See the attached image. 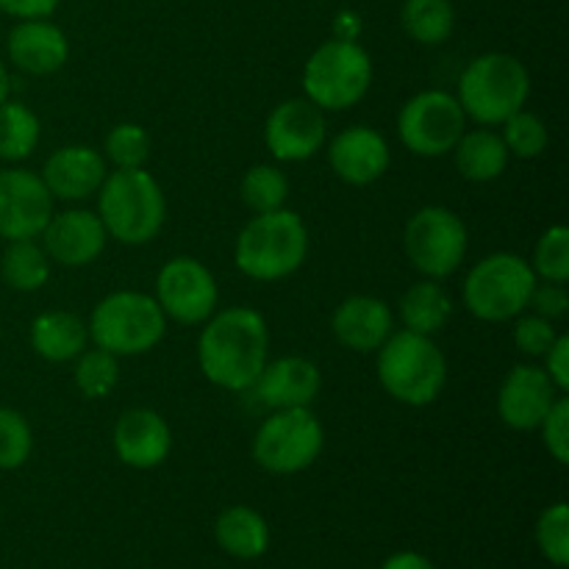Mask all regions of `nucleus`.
I'll list each match as a JSON object with an SVG mask.
<instances>
[{
  "mask_svg": "<svg viewBox=\"0 0 569 569\" xmlns=\"http://www.w3.org/2000/svg\"><path fill=\"white\" fill-rule=\"evenodd\" d=\"M270 353V328L250 306L214 311L198 339V365L206 381L226 392L253 389Z\"/></svg>",
  "mask_w": 569,
  "mask_h": 569,
  "instance_id": "f257e3e1",
  "label": "nucleus"
},
{
  "mask_svg": "<svg viewBox=\"0 0 569 569\" xmlns=\"http://www.w3.org/2000/svg\"><path fill=\"white\" fill-rule=\"evenodd\" d=\"M309 256V228L292 209L256 214L237 237L233 261L253 281H281L295 276Z\"/></svg>",
  "mask_w": 569,
  "mask_h": 569,
  "instance_id": "f03ea898",
  "label": "nucleus"
},
{
  "mask_svg": "<svg viewBox=\"0 0 569 569\" xmlns=\"http://www.w3.org/2000/svg\"><path fill=\"white\" fill-rule=\"evenodd\" d=\"M98 217L117 242L131 248L153 242L167 220L161 183L144 167L109 172L98 189Z\"/></svg>",
  "mask_w": 569,
  "mask_h": 569,
  "instance_id": "7ed1b4c3",
  "label": "nucleus"
},
{
  "mask_svg": "<svg viewBox=\"0 0 569 569\" xmlns=\"http://www.w3.org/2000/svg\"><path fill=\"white\" fill-rule=\"evenodd\" d=\"M378 381L403 406H431L448 383V359L433 337L415 331H392L376 350Z\"/></svg>",
  "mask_w": 569,
  "mask_h": 569,
  "instance_id": "20e7f679",
  "label": "nucleus"
},
{
  "mask_svg": "<svg viewBox=\"0 0 569 569\" xmlns=\"http://www.w3.org/2000/svg\"><path fill=\"white\" fill-rule=\"evenodd\" d=\"M459 103L478 126H500L531 98V72L511 53H483L459 78Z\"/></svg>",
  "mask_w": 569,
  "mask_h": 569,
  "instance_id": "39448f33",
  "label": "nucleus"
},
{
  "mask_svg": "<svg viewBox=\"0 0 569 569\" xmlns=\"http://www.w3.org/2000/svg\"><path fill=\"white\" fill-rule=\"evenodd\" d=\"M94 348L114 356H142L164 339L167 317L153 295L111 292L92 309L87 322Z\"/></svg>",
  "mask_w": 569,
  "mask_h": 569,
  "instance_id": "423d86ee",
  "label": "nucleus"
},
{
  "mask_svg": "<svg viewBox=\"0 0 569 569\" xmlns=\"http://www.w3.org/2000/svg\"><path fill=\"white\" fill-rule=\"evenodd\" d=\"M372 83L370 53L353 39H328L303 67V98L322 111H345L365 100Z\"/></svg>",
  "mask_w": 569,
  "mask_h": 569,
  "instance_id": "0eeeda50",
  "label": "nucleus"
},
{
  "mask_svg": "<svg viewBox=\"0 0 569 569\" xmlns=\"http://www.w3.org/2000/svg\"><path fill=\"white\" fill-rule=\"evenodd\" d=\"M537 276L531 261L517 253L487 256L465 278V306L476 320L506 322L528 309Z\"/></svg>",
  "mask_w": 569,
  "mask_h": 569,
  "instance_id": "6e6552de",
  "label": "nucleus"
},
{
  "mask_svg": "<svg viewBox=\"0 0 569 569\" xmlns=\"http://www.w3.org/2000/svg\"><path fill=\"white\" fill-rule=\"evenodd\" d=\"M326 448V428L315 411L278 409L261 422L253 437V461L272 476H295L320 459Z\"/></svg>",
  "mask_w": 569,
  "mask_h": 569,
  "instance_id": "1a4fd4ad",
  "label": "nucleus"
},
{
  "mask_svg": "<svg viewBox=\"0 0 569 569\" xmlns=\"http://www.w3.org/2000/svg\"><path fill=\"white\" fill-rule=\"evenodd\" d=\"M403 248L411 267L422 278L442 281L461 267L470 248V237H467L465 220L456 211L445 206H426L406 222Z\"/></svg>",
  "mask_w": 569,
  "mask_h": 569,
  "instance_id": "9d476101",
  "label": "nucleus"
},
{
  "mask_svg": "<svg viewBox=\"0 0 569 569\" xmlns=\"http://www.w3.org/2000/svg\"><path fill=\"white\" fill-rule=\"evenodd\" d=\"M467 131V114L459 98L445 89H426L403 103L398 114V137L415 156L437 159L453 153L461 133Z\"/></svg>",
  "mask_w": 569,
  "mask_h": 569,
  "instance_id": "9b49d317",
  "label": "nucleus"
},
{
  "mask_svg": "<svg viewBox=\"0 0 569 569\" xmlns=\"http://www.w3.org/2000/svg\"><path fill=\"white\" fill-rule=\"evenodd\" d=\"M153 298L167 320L181 326H203L217 311L220 289L214 272L203 261L192 256H176L156 276Z\"/></svg>",
  "mask_w": 569,
  "mask_h": 569,
  "instance_id": "f8f14e48",
  "label": "nucleus"
},
{
  "mask_svg": "<svg viewBox=\"0 0 569 569\" xmlns=\"http://www.w3.org/2000/svg\"><path fill=\"white\" fill-rule=\"evenodd\" d=\"M326 111L309 98H289L270 111L264 122V142L272 159L283 164L309 161L326 144Z\"/></svg>",
  "mask_w": 569,
  "mask_h": 569,
  "instance_id": "ddd939ff",
  "label": "nucleus"
},
{
  "mask_svg": "<svg viewBox=\"0 0 569 569\" xmlns=\"http://www.w3.org/2000/svg\"><path fill=\"white\" fill-rule=\"evenodd\" d=\"M53 203L42 176L22 167L0 170V239H37L53 217Z\"/></svg>",
  "mask_w": 569,
  "mask_h": 569,
  "instance_id": "4468645a",
  "label": "nucleus"
},
{
  "mask_svg": "<svg viewBox=\"0 0 569 569\" xmlns=\"http://www.w3.org/2000/svg\"><path fill=\"white\" fill-rule=\"evenodd\" d=\"M559 395L545 367L517 365L500 383L498 417L511 431H537Z\"/></svg>",
  "mask_w": 569,
  "mask_h": 569,
  "instance_id": "2eb2a0df",
  "label": "nucleus"
},
{
  "mask_svg": "<svg viewBox=\"0 0 569 569\" xmlns=\"http://www.w3.org/2000/svg\"><path fill=\"white\" fill-rule=\"evenodd\" d=\"M328 164L339 181L350 187H370L387 176L392 150L381 131L370 126H350L328 144Z\"/></svg>",
  "mask_w": 569,
  "mask_h": 569,
  "instance_id": "dca6fc26",
  "label": "nucleus"
},
{
  "mask_svg": "<svg viewBox=\"0 0 569 569\" xmlns=\"http://www.w3.org/2000/svg\"><path fill=\"white\" fill-rule=\"evenodd\" d=\"M39 237H42V248L50 261H59L64 267L92 264L109 242V233H106L100 217L87 209H67L59 214L53 211Z\"/></svg>",
  "mask_w": 569,
  "mask_h": 569,
  "instance_id": "f3484780",
  "label": "nucleus"
},
{
  "mask_svg": "<svg viewBox=\"0 0 569 569\" xmlns=\"http://www.w3.org/2000/svg\"><path fill=\"white\" fill-rule=\"evenodd\" d=\"M117 459L133 470H153L164 465L172 450V431L164 417L153 409H128L117 420L114 433Z\"/></svg>",
  "mask_w": 569,
  "mask_h": 569,
  "instance_id": "a211bd4d",
  "label": "nucleus"
},
{
  "mask_svg": "<svg viewBox=\"0 0 569 569\" xmlns=\"http://www.w3.org/2000/svg\"><path fill=\"white\" fill-rule=\"evenodd\" d=\"M109 167L100 150L89 148V144H67L56 153L48 156L42 167V181L53 200H87L98 194L103 187Z\"/></svg>",
  "mask_w": 569,
  "mask_h": 569,
  "instance_id": "6ab92c4d",
  "label": "nucleus"
},
{
  "mask_svg": "<svg viewBox=\"0 0 569 569\" xmlns=\"http://www.w3.org/2000/svg\"><path fill=\"white\" fill-rule=\"evenodd\" d=\"M331 328L339 345L348 350L376 353L395 331V317L387 300L372 295H350L333 311Z\"/></svg>",
  "mask_w": 569,
  "mask_h": 569,
  "instance_id": "aec40b11",
  "label": "nucleus"
},
{
  "mask_svg": "<svg viewBox=\"0 0 569 569\" xmlns=\"http://www.w3.org/2000/svg\"><path fill=\"white\" fill-rule=\"evenodd\" d=\"M320 387V370H317L315 361L303 359V356H283V359L267 361L259 381L253 383L261 403L270 406L272 411L306 409V406L315 403Z\"/></svg>",
  "mask_w": 569,
  "mask_h": 569,
  "instance_id": "412c9836",
  "label": "nucleus"
},
{
  "mask_svg": "<svg viewBox=\"0 0 569 569\" xmlns=\"http://www.w3.org/2000/svg\"><path fill=\"white\" fill-rule=\"evenodd\" d=\"M9 59L28 76H53L70 59L64 31L48 20H20L9 33Z\"/></svg>",
  "mask_w": 569,
  "mask_h": 569,
  "instance_id": "4be33fe9",
  "label": "nucleus"
},
{
  "mask_svg": "<svg viewBox=\"0 0 569 569\" xmlns=\"http://www.w3.org/2000/svg\"><path fill=\"white\" fill-rule=\"evenodd\" d=\"M89 328L72 311H44L31 322V348L53 365L76 361L87 350Z\"/></svg>",
  "mask_w": 569,
  "mask_h": 569,
  "instance_id": "5701e85b",
  "label": "nucleus"
},
{
  "mask_svg": "<svg viewBox=\"0 0 569 569\" xmlns=\"http://www.w3.org/2000/svg\"><path fill=\"white\" fill-rule=\"evenodd\" d=\"M509 150L500 133H495L492 128H476V131L461 133L459 144L453 148V161L456 170L461 172V178L472 183H489L498 181L500 176L509 167Z\"/></svg>",
  "mask_w": 569,
  "mask_h": 569,
  "instance_id": "b1692460",
  "label": "nucleus"
},
{
  "mask_svg": "<svg viewBox=\"0 0 569 569\" xmlns=\"http://www.w3.org/2000/svg\"><path fill=\"white\" fill-rule=\"evenodd\" d=\"M450 317H453V300L433 278L411 283L400 298V320H403L406 331L433 337L448 326Z\"/></svg>",
  "mask_w": 569,
  "mask_h": 569,
  "instance_id": "393cba45",
  "label": "nucleus"
},
{
  "mask_svg": "<svg viewBox=\"0 0 569 569\" xmlns=\"http://www.w3.org/2000/svg\"><path fill=\"white\" fill-rule=\"evenodd\" d=\"M217 545L233 559H259L270 545V528L264 517L250 506H231L214 522Z\"/></svg>",
  "mask_w": 569,
  "mask_h": 569,
  "instance_id": "a878e982",
  "label": "nucleus"
},
{
  "mask_svg": "<svg viewBox=\"0 0 569 569\" xmlns=\"http://www.w3.org/2000/svg\"><path fill=\"white\" fill-rule=\"evenodd\" d=\"M0 272H3V281L17 292H37L50 281V256L33 239H17L6 248Z\"/></svg>",
  "mask_w": 569,
  "mask_h": 569,
  "instance_id": "bb28decb",
  "label": "nucleus"
},
{
  "mask_svg": "<svg viewBox=\"0 0 569 569\" xmlns=\"http://www.w3.org/2000/svg\"><path fill=\"white\" fill-rule=\"evenodd\" d=\"M42 137V122L20 100L0 103V159L22 161L37 150Z\"/></svg>",
  "mask_w": 569,
  "mask_h": 569,
  "instance_id": "cd10ccee",
  "label": "nucleus"
},
{
  "mask_svg": "<svg viewBox=\"0 0 569 569\" xmlns=\"http://www.w3.org/2000/svg\"><path fill=\"white\" fill-rule=\"evenodd\" d=\"M400 22L415 42L442 44L453 33L456 11L450 0H406Z\"/></svg>",
  "mask_w": 569,
  "mask_h": 569,
  "instance_id": "c85d7f7f",
  "label": "nucleus"
},
{
  "mask_svg": "<svg viewBox=\"0 0 569 569\" xmlns=\"http://www.w3.org/2000/svg\"><path fill=\"white\" fill-rule=\"evenodd\" d=\"M72 381H76L78 392L89 400H103L120 383V356L109 353L103 348L83 350L76 359V370H72Z\"/></svg>",
  "mask_w": 569,
  "mask_h": 569,
  "instance_id": "c756f323",
  "label": "nucleus"
},
{
  "mask_svg": "<svg viewBox=\"0 0 569 569\" xmlns=\"http://www.w3.org/2000/svg\"><path fill=\"white\" fill-rule=\"evenodd\" d=\"M239 194H242L244 206L253 214H264V211H276L287 206L289 181L278 167L256 164L242 176Z\"/></svg>",
  "mask_w": 569,
  "mask_h": 569,
  "instance_id": "7c9ffc66",
  "label": "nucleus"
},
{
  "mask_svg": "<svg viewBox=\"0 0 569 569\" xmlns=\"http://www.w3.org/2000/svg\"><path fill=\"white\" fill-rule=\"evenodd\" d=\"M500 126H503V133H500V137H503L509 156H517V159H537V156H542L545 150H548V126H545L542 117L533 114V111H515V114H511L509 120L500 122Z\"/></svg>",
  "mask_w": 569,
  "mask_h": 569,
  "instance_id": "2f4dec72",
  "label": "nucleus"
},
{
  "mask_svg": "<svg viewBox=\"0 0 569 569\" xmlns=\"http://www.w3.org/2000/svg\"><path fill=\"white\" fill-rule=\"evenodd\" d=\"M103 159H109L117 170H137L150 159V137L137 122H120L106 133Z\"/></svg>",
  "mask_w": 569,
  "mask_h": 569,
  "instance_id": "473e14b6",
  "label": "nucleus"
},
{
  "mask_svg": "<svg viewBox=\"0 0 569 569\" xmlns=\"http://www.w3.org/2000/svg\"><path fill=\"white\" fill-rule=\"evenodd\" d=\"M531 270L539 281H569V231L565 226H550L539 237L537 248H533Z\"/></svg>",
  "mask_w": 569,
  "mask_h": 569,
  "instance_id": "72a5a7b5",
  "label": "nucleus"
},
{
  "mask_svg": "<svg viewBox=\"0 0 569 569\" xmlns=\"http://www.w3.org/2000/svg\"><path fill=\"white\" fill-rule=\"evenodd\" d=\"M33 450V433L17 409L0 406V470H20Z\"/></svg>",
  "mask_w": 569,
  "mask_h": 569,
  "instance_id": "f704fd0d",
  "label": "nucleus"
},
{
  "mask_svg": "<svg viewBox=\"0 0 569 569\" xmlns=\"http://www.w3.org/2000/svg\"><path fill=\"white\" fill-rule=\"evenodd\" d=\"M539 550L556 567L569 565V509L567 503H553L542 511L537 522Z\"/></svg>",
  "mask_w": 569,
  "mask_h": 569,
  "instance_id": "c9c22d12",
  "label": "nucleus"
},
{
  "mask_svg": "<svg viewBox=\"0 0 569 569\" xmlns=\"http://www.w3.org/2000/svg\"><path fill=\"white\" fill-rule=\"evenodd\" d=\"M559 331L553 328V320H545L539 315H526L515 317V348L520 350L528 359H542L550 350V345L556 342Z\"/></svg>",
  "mask_w": 569,
  "mask_h": 569,
  "instance_id": "e433bc0d",
  "label": "nucleus"
},
{
  "mask_svg": "<svg viewBox=\"0 0 569 569\" xmlns=\"http://www.w3.org/2000/svg\"><path fill=\"white\" fill-rule=\"evenodd\" d=\"M542 431V442L548 448V453L553 456L559 465L569 461V398L559 395V400L553 403V409L548 411V417L539 426Z\"/></svg>",
  "mask_w": 569,
  "mask_h": 569,
  "instance_id": "4c0bfd02",
  "label": "nucleus"
},
{
  "mask_svg": "<svg viewBox=\"0 0 569 569\" xmlns=\"http://www.w3.org/2000/svg\"><path fill=\"white\" fill-rule=\"evenodd\" d=\"M528 309H531L533 315L545 317V320H561L569 311V295L565 283L539 281L537 278L531 298H528Z\"/></svg>",
  "mask_w": 569,
  "mask_h": 569,
  "instance_id": "58836bf2",
  "label": "nucleus"
},
{
  "mask_svg": "<svg viewBox=\"0 0 569 569\" xmlns=\"http://www.w3.org/2000/svg\"><path fill=\"white\" fill-rule=\"evenodd\" d=\"M545 359V372L550 376V381L556 383L561 395L569 392V337L567 333H559L556 342L550 345L548 353L542 356Z\"/></svg>",
  "mask_w": 569,
  "mask_h": 569,
  "instance_id": "ea45409f",
  "label": "nucleus"
},
{
  "mask_svg": "<svg viewBox=\"0 0 569 569\" xmlns=\"http://www.w3.org/2000/svg\"><path fill=\"white\" fill-rule=\"evenodd\" d=\"M61 0H0V11L17 20H44L56 11Z\"/></svg>",
  "mask_w": 569,
  "mask_h": 569,
  "instance_id": "a19ab883",
  "label": "nucleus"
},
{
  "mask_svg": "<svg viewBox=\"0 0 569 569\" xmlns=\"http://www.w3.org/2000/svg\"><path fill=\"white\" fill-rule=\"evenodd\" d=\"M381 569H433L431 561L422 553H415V550H403V553H395L383 561Z\"/></svg>",
  "mask_w": 569,
  "mask_h": 569,
  "instance_id": "79ce46f5",
  "label": "nucleus"
},
{
  "mask_svg": "<svg viewBox=\"0 0 569 569\" xmlns=\"http://www.w3.org/2000/svg\"><path fill=\"white\" fill-rule=\"evenodd\" d=\"M359 28H361L359 17L350 14V11H342L337 20V39H353L356 42V37H359Z\"/></svg>",
  "mask_w": 569,
  "mask_h": 569,
  "instance_id": "37998d69",
  "label": "nucleus"
},
{
  "mask_svg": "<svg viewBox=\"0 0 569 569\" xmlns=\"http://www.w3.org/2000/svg\"><path fill=\"white\" fill-rule=\"evenodd\" d=\"M9 89H11L9 70H6L3 59H0V103H3V100H9Z\"/></svg>",
  "mask_w": 569,
  "mask_h": 569,
  "instance_id": "c03bdc74",
  "label": "nucleus"
}]
</instances>
